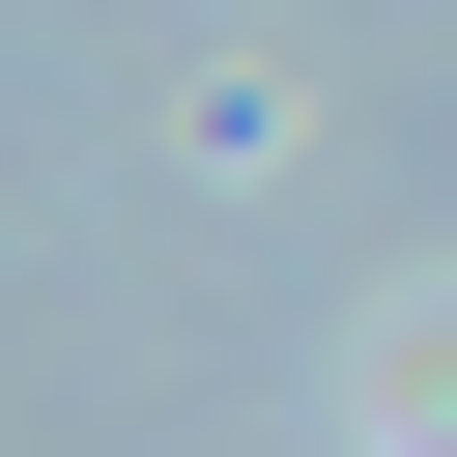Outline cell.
I'll return each instance as SVG.
<instances>
[{
  "instance_id": "cell-1",
  "label": "cell",
  "mask_w": 457,
  "mask_h": 457,
  "mask_svg": "<svg viewBox=\"0 0 457 457\" xmlns=\"http://www.w3.org/2000/svg\"><path fill=\"white\" fill-rule=\"evenodd\" d=\"M400 428H428V457H457V314H400Z\"/></svg>"
}]
</instances>
